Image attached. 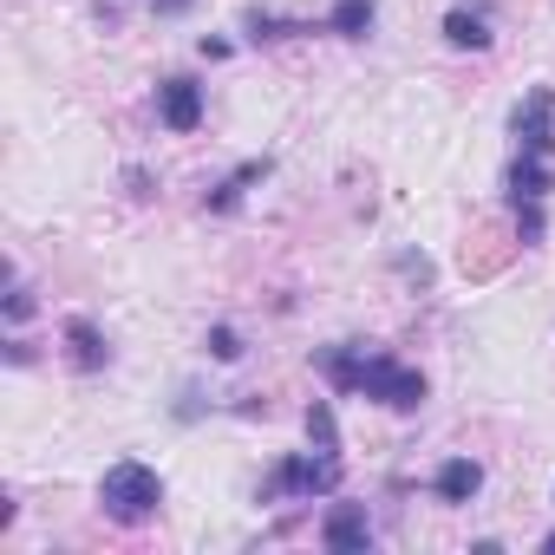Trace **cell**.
Listing matches in <instances>:
<instances>
[{
	"instance_id": "3",
	"label": "cell",
	"mask_w": 555,
	"mask_h": 555,
	"mask_svg": "<svg viewBox=\"0 0 555 555\" xmlns=\"http://www.w3.org/2000/svg\"><path fill=\"white\" fill-rule=\"evenodd\" d=\"M268 490H274V496H334V490H340V457H327V451L288 457L282 470H274Z\"/></svg>"
},
{
	"instance_id": "10",
	"label": "cell",
	"mask_w": 555,
	"mask_h": 555,
	"mask_svg": "<svg viewBox=\"0 0 555 555\" xmlns=\"http://www.w3.org/2000/svg\"><path fill=\"white\" fill-rule=\"evenodd\" d=\"M477 490H483V464H477V457H451V464L438 470V496H444V503H470Z\"/></svg>"
},
{
	"instance_id": "17",
	"label": "cell",
	"mask_w": 555,
	"mask_h": 555,
	"mask_svg": "<svg viewBox=\"0 0 555 555\" xmlns=\"http://www.w3.org/2000/svg\"><path fill=\"white\" fill-rule=\"evenodd\" d=\"M27 314H34V295H27V288H14V295H8V321H27Z\"/></svg>"
},
{
	"instance_id": "15",
	"label": "cell",
	"mask_w": 555,
	"mask_h": 555,
	"mask_svg": "<svg viewBox=\"0 0 555 555\" xmlns=\"http://www.w3.org/2000/svg\"><path fill=\"white\" fill-rule=\"evenodd\" d=\"M209 353H216L222 366H229V360H242V334H235V327H209Z\"/></svg>"
},
{
	"instance_id": "1",
	"label": "cell",
	"mask_w": 555,
	"mask_h": 555,
	"mask_svg": "<svg viewBox=\"0 0 555 555\" xmlns=\"http://www.w3.org/2000/svg\"><path fill=\"white\" fill-rule=\"evenodd\" d=\"M157 503H164V477H157L151 464H138V457L112 464L105 483H99V509H105L112 522H151Z\"/></svg>"
},
{
	"instance_id": "18",
	"label": "cell",
	"mask_w": 555,
	"mask_h": 555,
	"mask_svg": "<svg viewBox=\"0 0 555 555\" xmlns=\"http://www.w3.org/2000/svg\"><path fill=\"white\" fill-rule=\"evenodd\" d=\"M177 8H190V0H157V14H177Z\"/></svg>"
},
{
	"instance_id": "11",
	"label": "cell",
	"mask_w": 555,
	"mask_h": 555,
	"mask_svg": "<svg viewBox=\"0 0 555 555\" xmlns=\"http://www.w3.org/2000/svg\"><path fill=\"white\" fill-rule=\"evenodd\" d=\"M66 347H73V366H86V373H99L112 360V347H105V334L92 321H66Z\"/></svg>"
},
{
	"instance_id": "9",
	"label": "cell",
	"mask_w": 555,
	"mask_h": 555,
	"mask_svg": "<svg viewBox=\"0 0 555 555\" xmlns=\"http://www.w3.org/2000/svg\"><path fill=\"white\" fill-rule=\"evenodd\" d=\"M509 196H516V203H542V196H548V157L516 151V164H509Z\"/></svg>"
},
{
	"instance_id": "2",
	"label": "cell",
	"mask_w": 555,
	"mask_h": 555,
	"mask_svg": "<svg viewBox=\"0 0 555 555\" xmlns=\"http://www.w3.org/2000/svg\"><path fill=\"white\" fill-rule=\"evenodd\" d=\"M353 392L392 405V412H418L425 405V373L418 366H399L392 353H360V373H353Z\"/></svg>"
},
{
	"instance_id": "14",
	"label": "cell",
	"mask_w": 555,
	"mask_h": 555,
	"mask_svg": "<svg viewBox=\"0 0 555 555\" xmlns=\"http://www.w3.org/2000/svg\"><path fill=\"white\" fill-rule=\"evenodd\" d=\"M288 34H308V27L301 21H282V14H261V8L248 14V40H288Z\"/></svg>"
},
{
	"instance_id": "7",
	"label": "cell",
	"mask_w": 555,
	"mask_h": 555,
	"mask_svg": "<svg viewBox=\"0 0 555 555\" xmlns=\"http://www.w3.org/2000/svg\"><path fill=\"white\" fill-rule=\"evenodd\" d=\"M444 40H451L457 53H483V47H490V14H483V8H451V14H444Z\"/></svg>"
},
{
	"instance_id": "13",
	"label": "cell",
	"mask_w": 555,
	"mask_h": 555,
	"mask_svg": "<svg viewBox=\"0 0 555 555\" xmlns=\"http://www.w3.org/2000/svg\"><path fill=\"white\" fill-rule=\"evenodd\" d=\"M261 177H268V157L242 164V170H235V177H229V183H222V190L209 196V209H235V203H242V190H248V183H261Z\"/></svg>"
},
{
	"instance_id": "16",
	"label": "cell",
	"mask_w": 555,
	"mask_h": 555,
	"mask_svg": "<svg viewBox=\"0 0 555 555\" xmlns=\"http://www.w3.org/2000/svg\"><path fill=\"white\" fill-rule=\"evenodd\" d=\"M516 235L522 242H542V203H516Z\"/></svg>"
},
{
	"instance_id": "12",
	"label": "cell",
	"mask_w": 555,
	"mask_h": 555,
	"mask_svg": "<svg viewBox=\"0 0 555 555\" xmlns=\"http://www.w3.org/2000/svg\"><path fill=\"white\" fill-rule=\"evenodd\" d=\"M308 438H314V451L340 457V425H334V405H327V399H314V405H308Z\"/></svg>"
},
{
	"instance_id": "8",
	"label": "cell",
	"mask_w": 555,
	"mask_h": 555,
	"mask_svg": "<svg viewBox=\"0 0 555 555\" xmlns=\"http://www.w3.org/2000/svg\"><path fill=\"white\" fill-rule=\"evenodd\" d=\"M373 21H379V0H334L327 34H340V40H366V34H373Z\"/></svg>"
},
{
	"instance_id": "6",
	"label": "cell",
	"mask_w": 555,
	"mask_h": 555,
	"mask_svg": "<svg viewBox=\"0 0 555 555\" xmlns=\"http://www.w3.org/2000/svg\"><path fill=\"white\" fill-rule=\"evenodd\" d=\"M321 542L327 548H366L373 542V522H366V503H340L327 522H321Z\"/></svg>"
},
{
	"instance_id": "4",
	"label": "cell",
	"mask_w": 555,
	"mask_h": 555,
	"mask_svg": "<svg viewBox=\"0 0 555 555\" xmlns=\"http://www.w3.org/2000/svg\"><path fill=\"white\" fill-rule=\"evenodd\" d=\"M509 131H516V151L548 157V144H555V92L548 86H529L522 105H516V118H509Z\"/></svg>"
},
{
	"instance_id": "5",
	"label": "cell",
	"mask_w": 555,
	"mask_h": 555,
	"mask_svg": "<svg viewBox=\"0 0 555 555\" xmlns=\"http://www.w3.org/2000/svg\"><path fill=\"white\" fill-rule=\"evenodd\" d=\"M157 118L170 131H196L203 125V86L196 79H164L157 86Z\"/></svg>"
}]
</instances>
